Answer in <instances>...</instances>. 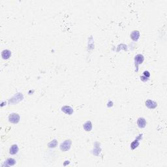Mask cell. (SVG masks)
<instances>
[{"mask_svg": "<svg viewBox=\"0 0 167 167\" xmlns=\"http://www.w3.org/2000/svg\"><path fill=\"white\" fill-rule=\"evenodd\" d=\"M144 60V56H142V54H138L135 57V65H137V67H138L139 65L142 64Z\"/></svg>", "mask_w": 167, "mask_h": 167, "instance_id": "3", "label": "cell"}, {"mask_svg": "<svg viewBox=\"0 0 167 167\" xmlns=\"http://www.w3.org/2000/svg\"><path fill=\"white\" fill-rule=\"evenodd\" d=\"M61 111H63L66 114L71 115L73 113V109L69 106H64L61 108Z\"/></svg>", "mask_w": 167, "mask_h": 167, "instance_id": "5", "label": "cell"}, {"mask_svg": "<svg viewBox=\"0 0 167 167\" xmlns=\"http://www.w3.org/2000/svg\"><path fill=\"white\" fill-rule=\"evenodd\" d=\"M11 56V52L8 50H4L2 51L1 56L3 59H7Z\"/></svg>", "mask_w": 167, "mask_h": 167, "instance_id": "8", "label": "cell"}, {"mask_svg": "<svg viewBox=\"0 0 167 167\" xmlns=\"http://www.w3.org/2000/svg\"><path fill=\"white\" fill-rule=\"evenodd\" d=\"M84 129L86 131H90L92 129V123L90 121H88L84 124Z\"/></svg>", "mask_w": 167, "mask_h": 167, "instance_id": "10", "label": "cell"}, {"mask_svg": "<svg viewBox=\"0 0 167 167\" xmlns=\"http://www.w3.org/2000/svg\"><path fill=\"white\" fill-rule=\"evenodd\" d=\"M137 125L140 128H144L146 125V121L143 118H139L137 120Z\"/></svg>", "mask_w": 167, "mask_h": 167, "instance_id": "6", "label": "cell"}, {"mask_svg": "<svg viewBox=\"0 0 167 167\" xmlns=\"http://www.w3.org/2000/svg\"><path fill=\"white\" fill-rule=\"evenodd\" d=\"M131 38L134 41H137L140 38V32L139 31L135 30L133 31L131 34Z\"/></svg>", "mask_w": 167, "mask_h": 167, "instance_id": "7", "label": "cell"}, {"mask_svg": "<svg viewBox=\"0 0 167 167\" xmlns=\"http://www.w3.org/2000/svg\"><path fill=\"white\" fill-rule=\"evenodd\" d=\"M18 147L16 144H13L9 150V154L11 155H15L18 153Z\"/></svg>", "mask_w": 167, "mask_h": 167, "instance_id": "9", "label": "cell"}, {"mask_svg": "<svg viewBox=\"0 0 167 167\" xmlns=\"http://www.w3.org/2000/svg\"><path fill=\"white\" fill-rule=\"evenodd\" d=\"M146 106L149 108L150 109H154L157 107V104L156 102L154 101H152V100H147L146 101Z\"/></svg>", "mask_w": 167, "mask_h": 167, "instance_id": "4", "label": "cell"}, {"mask_svg": "<svg viewBox=\"0 0 167 167\" xmlns=\"http://www.w3.org/2000/svg\"><path fill=\"white\" fill-rule=\"evenodd\" d=\"M71 146V141L70 140H66L64 142H62L60 145V149L63 152L68 151L70 149Z\"/></svg>", "mask_w": 167, "mask_h": 167, "instance_id": "1", "label": "cell"}, {"mask_svg": "<svg viewBox=\"0 0 167 167\" xmlns=\"http://www.w3.org/2000/svg\"><path fill=\"white\" fill-rule=\"evenodd\" d=\"M139 145V142L138 140H135L133 143L131 144V148L133 149V150H134V149H135L136 148H137L138 147V146Z\"/></svg>", "mask_w": 167, "mask_h": 167, "instance_id": "12", "label": "cell"}, {"mask_svg": "<svg viewBox=\"0 0 167 167\" xmlns=\"http://www.w3.org/2000/svg\"><path fill=\"white\" fill-rule=\"evenodd\" d=\"M144 76L147 78L150 77V73H149L148 71H144Z\"/></svg>", "mask_w": 167, "mask_h": 167, "instance_id": "15", "label": "cell"}, {"mask_svg": "<svg viewBox=\"0 0 167 167\" xmlns=\"http://www.w3.org/2000/svg\"><path fill=\"white\" fill-rule=\"evenodd\" d=\"M140 80H142L143 82H146L148 80V78L147 77H146V76H140Z\"/></svg>", "mask_w": 167, "mask_h": 167, "instance_id": "14", "label": "cell"}, {"mask_svg": "<svg viewBox=\"0 0 167 167\" xmlns=\"http://www.w3.org/2000/svg\"><path fill=\"white\" fill-rule=\"evenodd\" d=\"M20 116L16 113L10 114L8 116V121L12 123H18L20 121Z\"/></svg>", "mask_w": 167, "mask_h": 167, "instance_id": "2", "label": "cell"}, {"mask_svg": "<svg viewBox=\"0 0 167 167\" xmlns=\"http://www.w3.org/2000/svg\"><path fill=\"white\" fill-rule=\"evenodd\" d=\"M6 164L7 166H13L16 164V161L12 158H9L6 161Z\"/></svg>", "mask_w": 167, "mask_h": 167, "instance_id": "11", "label": "cell"}, {"mask_svg": "<svg viewBox=\"0 0 167 167\" xmlns=\"http://www.w3.org/2000/svg\"><path fill=\"white\" fill-rule=\"evenodd\" d=\"M57 144V142L56 140H54L52 142H51L49 144L48 146L50 148H54V147H56Z\"/></svg>", "mask_w": 167, "mask_h": 167, "instance_id": "13", "label": "cell"}]
</instances>
